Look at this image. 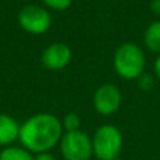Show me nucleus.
I'll list each match as a JSON object with an SVG mask.
<instances>
[{
    "instance_id": "f257e3e1",
    "label": "nucleus",
    "mask_w": 160,
    "mask_h": 160,
    "mask_svg": "<svg viewBox=\"0 0 160 160\" xmlns=\"http://www.w3.org/2000/svg\"><path fill=\"white\" fill-rule=\"evenodd\" d=\"M62 122L48 112L35 114L20 125L18 141L31 153L49 152L62 139Z\"/></svg>"
},
{
    "instance_id": "f03ea898",
    "label": "nucleus",
    "mask_w": 160,
    "mask_h": 160,
    "mask_svg": "<svg viewBox=\"0 0 160 160\" xmlns=\"http://www.w3.org/2000/svg\"><path fill=\"white\" fill-rule=\"evenodd\" d=\"M145 53L133 42H125L114 55V69L122 79L135 80L143 75Z\"/></svg>"
},
{
    "instance_id": "7ed1b4c3",
    "label": "nucleus",
    "mask_w": 160,
    "mask_h": 160,
    "mask_svg": "<svg viewBox=\"0 0 160 160\" xmlns=\"http://www.w3.org/2000/svg\"><path fill=\"white\" fill-rule=\"evenodd\" d=\"M91 143L93 155L98 160H115L122 150V133L114 125H101L94 133Z\"/></svg>"
},
{
    "instance_id": "20e7f679",
    "label": "nucleus",
    "mask_w": 160,
    "mask_h": 160,
    "mask_svg": "<svg viewBox=\"0 0 160 160\" xmlns=\"http://www.w3.org/2000/svg\"><path fill=\"white\" fill-rule=\"evenodd\" d=\"M61 152L66 160H90L93 156L91 139L82 131H73L62 135Z\"/></svg>"
},
{
    "instance_id": "39448f33",
    "label": "nucleus",
    "mask_w": 160,
    "mask_h": 160,
    "mask_svg": "<svg viewBox=\"0 0 160 160\" xmlns=\"http://www.w3.org/2000/svg\"><path fill=\"white\" fill-rule=\"evenodd\" d=\"M18 24L25 32L41 35L47 32L52 24V17L45 7L28 4L18 13Z\"/></svg>"
},
{
    "instance_id": "423d86ee",
    "label": "nucleus",
    "mask_w": 160,
    "mask_h": 160,
    "mask_svg": "<svg viewBox=\"0 0 160 160\" xmlns=\"http://www.w3.org/2000/svg\"><path fill=\"white\" fill-rule=\"evenodd\" d=\"M121 91L114 84H102L96 90L93 97L94 108L101 115H111L117 112L121 105Z\"/></svg>"
},
{
    "instance_id": "0eeeda50",
    "label": "nucleus",
    "mask_w": 160,
    "mask_h": 160,
    "mask_svg": "<svg viewBox=\"0 0 160 160\" xmlns=\"http://www.w3.org/2000/svg\"><path fill=\"white\" fill-rule=\"evenodd\" d=\"M70 59H72V51L66 44L62 42L51 44L48 48H45L41 56L42 65L49 70H62L69 65Z\"/></svg>"
},
{
    "instance_id": "6e6552de",
    "label": "nucleus",
    "mask_w": 160,
    "mask_h": 160,
    "mask_svg": "<svg viewBox=\"0 0 160 160\" xmlns=\"http://www.w3.org/2000/svg\"><path fill=\"white\" fill-rule=\"evenodd\" d=\"M20 124L7 114H0V146H8L18 139Z\"/></svg>"
},
{
    "instance_id": "1a4fd4ad",
    "label": "nucleus",
    "mask_w": 160,
    "mask_h": 160,
    "mask_svg": "<svg viewBox=\"0 0 160 160\" xmlns=\"http://www.w3.org/2000/svg\"><path fill=\"white\" fill-rule=\"evenodd\" d=\"M145 45L152 52L160 53V21H155L146 28Z\"/></svg>"
},
{
    "instance_id": "9d476101",
    "label": "nucleus",
    "mask_w": 160,
    "mask_h": 160,
    "mask_svg": "<svg viewBox=\"0 0 160 160\" xmlns=\"http://www.w3.org/2000/svg\"><path fill=\"white\" fill-rule=\"evenodd\" d=\"M0 160H34V156L25 148L7 146L0 152Z\"/></svg>"
},
{
    "instance_id": "9b49d317",
    "label": "nucleus",
    "mask_w": 160,
    "mask_h": 160,
    "mask_svg": "<svg viewBox=\"0 0 160 160\" xmlns=\"http://www.w3.org/2000/svg\"><path fill=\"white\" fill-rule=\"evenodd\" d=\"M62 127H63V129H66V132L79 131V128H80V118H79V115H78V114H75V112L68 114V115L63 118Z\"/></svg>"
},
{
    "instance_id": "f8f14e48",
    "label": "nucleus",
    "mask_w": 160,
    "mask_h": 160,
    "mask_svg": "<svg viewBox=\"0 0 160 160\" xmlns=\"http://www.w3.org/2000/svg\"><path fill=\"white\" fill-rule=\"evenodd\" d=\"M73 0H42L45 6L51 10H55V11H63L68 10V8L72 6Z\"/></svg>"
},
{
    "instance_id": "ddd939ff",
    "label": "nucleus",
    "mask_w": 160,
    "mask_h": 160,
    "mask_svg": "<svg viewBox=\"0 0 160 160\" xmlns=\"http://www.w3.org/2000/svg\"><path fill=\"white\" fill-rule=\"evenodd\" d=\"M34 160H55V158L49 152H42V153H37L34 156Z\"/></svg>"
},
{
    "instance_id": "4468645a",
    "label": "nucleus",
    "mask_w": 160,
    "mask_h": 160,
    "mask_svg": "<svg viewBox=\"0 0 160 160\" xmlns=\"http://www.w3.org/2000/svg\"><path fill=\"white\" fill-rule=\"evenodd\" d=\"M150 8H152L153 13L160 14V0H152V3H150Z\"/></svg>"
},
{
    "instance_id": "2eb2a0df",
    "label": "nucleus",
    "mask_w": 160,
    "mask_h": 160,
    "mask_svg": "<svg viewBox=\"0 0 160 160\" xmlns=\"http://www.w3.org/2000/svg\"><path fill=\"white\" fill-rule=\"evenodd\" d=\"M155 73H156V76L160 79V53H159L158 59H156V62H155Z\"/></svg>"
}]
</instances>
